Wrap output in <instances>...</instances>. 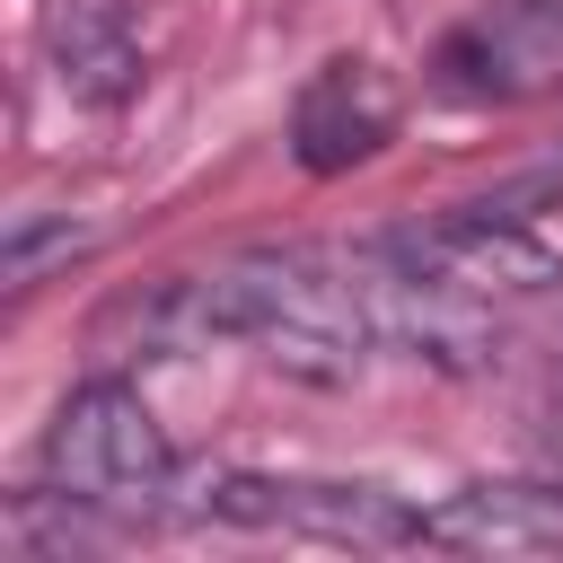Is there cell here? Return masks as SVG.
I'll return each instance as SVG.
<instances>
[{
  "mask_svg": "<svg viewBox=\"0 0 563 563\" xmlns=\"http://www.w3.org/2000/svg\"><path fill=\"white\" fill-rule=\"evenodd\" d=\"M44 475L79 510H150L176 484V449H167L158 413L141 405V387L88 378L62 396V413L44 431Z\"/></svg>",
  "mask_w": 563,
  "mask_h": 563,
  "instance_id": "cell-1",
  "label": "cell"
},
{
  "mask_svg": "<svg viewBox=\"0 0 563 563\" xmlns=\"http://www.w3.org/2000/svg\"><path fill=\"white\" fill-rule=\"evenodd\" d=\"M378 255H396L405 273H431V282H449V290H475V299H537V290H563L554 246H537L510 211H484V202H457V211L413 220V229H387Z\"/></svg>",
  "mask_w": 563,
  "mask_h": 563,
  "instance_id": "cell-2",
  "label": "cell"
},
{
  "mask_svg": "<svg viewBox=\"0 0 563 563\" xmlns=\"http://www.w3.org/2000/svg\"><path fill=\"white\" fill-rule=\"evenodd\" d=\"M352 290H361V317H369V334H378L387 352L431 361V369H449V378H466V369L493 361V317H484L475 290H449V282H431V273H405V264L378 255V246L352 255Z\"/></svg>",
  "mask_w": 563,
  "mask_h": 563,
  "instance_id": "cell-3",
  "label": "cell"
},
{
  "mask_svg": "<svg viewBox=\"0 0 563 563\" xmlns=\"http://www.w3.org/2000/svg\"><path fill=\"white\" fill-rule=\"evenodd\" d=\"M449 88L466 97H554L563 88V0H493L440 53Z\"/></svg>",
  "mask_w": 563,
  "mask_h": 563,
  "instance_id": "cell-4",
  "label": "cell"
},
{
  "mask_svg": "<svg viewBox=\"0 0 563 563\" xmlns=\"http://www.w3.org/2000/svg\"><path fill=\"white\" fill-rule=\"evenodd\" d=\"M387 132H396V88H387V70L361 62V53L308 70V88L290 97V158H299L308 176L361 167L369 150H387Z\"/></svg>",
  "mask_w": 563,
  "mask_h": 563,
  "instance_id": "cell-5",
  "label": "cell"
},
{
  "mask_svg": "<svg viewBox=\"0 0 563 563\" xmlns=\"http://www.w3.org/2000/svg\"><path fill=\"white\" fill-rule=\"evenodd\" d=\"M413 545H440V554H563V484H457L422 510Z\"/></svg>",
  "mask_w": 563,
  "mask_h": 563,
  "instance_id": "cell-6",
  "label": "cell"
},
{
  "mask_svg": "<svg viewBox=\"0 0 563 563\" xmlns=\"http://www.w3.org/2000/svg\"><path fill=\"white\" fill-rule=\"evenodd\" d=\"M44 62L62 97L79 106H132L141 97V35L123 0H44Z\"/></svg>",
  "mask_w": 563,
  "mask_h": 563,
  "instance_id": "cell-7",
  "label": "cell"
},
{
  "mask_svg": "<svg viewBox=\"0 0 563 563\" xmlns=\"http://www.w3.org/2000/svg\"><path fill=\"white\" fill-rule=\"evenodd\" d=\"M282 528L343 537V545H413L422 510H405L378 484H282Z\"/></svg>",
  "mask_w": 563,
  "mask_h": 563,
  "instance_id": "cell-8",
  "label": "cell"
},
{
  "mask_svg": "<svg viewBox=\"0 0 563 563\" xmlns=\"http://www.w3.org/2000/svg\"><path fill=\"white\" fill-rule=\"evenodd\" d=\"M97 246V229L88 220H44V211H18L9 220V246H0V282L9 290H35L53 264H79Z\"/></svg>",
  "mask_w": 563,
  "mask_h": 563,
  "instance_id": "cell-9",
  "label": "cell"
},
{
  "mask_svg": "<svg viewBox=\"0 0 563 563\" xmlns=\"http://www.w3.org/2000/svg\"><path fill=\"white\" fill-rule=\"evenodd\" d=\"M554 457H563V413H554Z\"/></svg>",
  "mask_w": 563,
  "mask_h": 563,
  "instance_id": "cell-10",
  "label": "cell"
}]
</instances>
